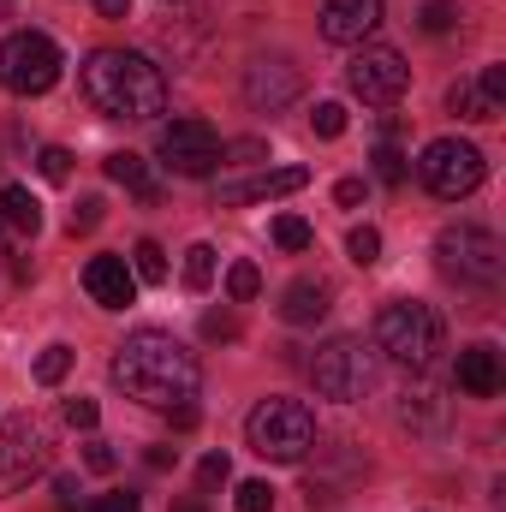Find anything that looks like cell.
<instances>
[{
  "label": "cell",
  "mask_w": 506,
  "mask_h": 512,
  "mask_svg": "<svg viewBox=\"0 0 506 512\" xmlns=\"http://www.w3.org/2000/svg\"><path fill=\"white\" fill-rule=\"evenodd\" d=\"M108 376H114V387H120L126 399L149 405V411H167V405L197 399L203 364H197V352H191L185 340H173L167 328H137V334H126V340L114 346Z\"/></svg>",
  "instance_id": "cell-1"
},
{
  "label": "cell",
  "mask_w": 506,
  "mask_h": 512,
  "mask_svg": "<svg viewBox=\"0 0 506 512\" xmlns=\"http://www.w3.org/2000/svg\"><path fill=\"white\" fill-rule=\"evenodd\" d=\"M78 90L102 120H155V114H167L161 66L149 54H131V48H96L84 60V72H78Z\"/></svg>",
  "instance_id": "cell-2"
},
{
  "label": "cell",
  "mask_w": 506,
  "mask_h": 512,
  "mask_svg": "<svg viewBox=\"0 0 506 512\" xmlns=\"http://www.w3.org/2000/svg\"><path fill=\"white\" fill-rule=\"evenodd\" d=\"M245 441H251L256 459H268V465H298L316 447V411L298 405V399H262L245 417Z\"/></svg>",
  "instance_id": "cell-3"
},
{
  "label": "cell",
  "mask_w": 506,
  "mask_h": 512,
  "mask_svg": "<svg viewBox=\"0 0 506 512\" xmlns=\"http://www.w3.org/2000/svg\"><path fill=\"white\" fill-rule=\"evenodd\" d=\"M376 346L405 370H429L435 352H441V316L417 298H393L376 316Z\"/></svg>",
  "instance_id": "cell-4"
},
{
  "label": "cell",
  "mask_w": 506,
  "mask_h": 512,
  "mask_svg": "<svg viewBox=\"0 0 506 512\" xmlns=\"http://www.w3.org/2000/svg\"><path fill=\"white\" fill-rule=\"evenodd\" d=\"M435 262H441V274H447V280L477 286V292H495V286H501V274H506L501 239H495L489 227H477V221L441 227V239H435Z\"/></svg>",
  "instance_id": "cell-5"
},
{
  "label": "cell",
  "mask_w": 506,
  "mask_h": 512,
  "mask_svg": "<svg viewBox=\"0 0 506 512\" xmlns=\"http://www.w3.org/2000/svg\"><path fill=\"white\" fill-rule=\"evenodd\" d=\"M483 173H489V161H483V149L465 143V137H435V143H423V155H417V179H423V191H435L441 203L471 197V191L483 185Z\"/></svg>",
  "instance_id": "cell-6"
},
{
  "label": "cell",
  "mask_w": 506,
  "mask_h": 512,
  "mask_svg": "<svg viewBox=\"0 0 506 512\" xmlns=\"http://www.w3.org/2000/svg\"><path fill=\"white\" fill-rule=\"evenodd\" d=\"M48 459H54V429L36 411L6 417V429H0V495L30 489L48 471Z\"/></svg>",
  "instance_id": "cell-7"
},
{
  "label": "cell",
  "mask_w": 506,
  "mask_h": 512,
  "mask_svg": "<svg viewBox=\"0 0 506 512\" xmlns=\"http://www.w3.org/2000/svg\"><path fill=\"white\" fill-rule=\"evenodd\" d=\"M0 84L12 96H48L60 84V48L42 30H12L0 42Z\"/></svg>",
  "instance_id": "cell-8"
},
{
  "label": "cell",
  "mask_w": 506,
  "mask_h": 512,
  "mask_svg": "<svg viewBox=\"0 0 506 512\" xmlns=\"http://www.w3.org/2000/svg\"><path fill=\"white\" fill-rule=\"evenodd\" d=\"M310 382H316L322 399L352 405V399H364V393L376 387V358L364 352V340H328V346L310 358Z\"/></svg>",
  "instance_id": "cell-9"
},
{
  "label": "cell",
  "mask_w": 506,
  "mask_h": 512,
  "mask_svg": "<svg viewBox=\"0 0 506 512\" xmlns=\"http://www.w3.org/2000/svg\"><path fill=\"white\" fill-rule=\"evenodd\" d=\"M155 155L179 179H209L221 167V131L209 126V120H173V126H161V137H155Z\"/></svg>",
  "instance_id": "cell-10"
},
{
  "label": "cell",
  "mask_w": 506,
  "mask_h": 512,
  "mask_svg": "<svg viewBox=\"0 0 506 512\" xmlns=\"http://www.w3.org/2000/svg\"><path fill=\"white\" fill-rule=\"evenodd\" d=\"M346 84H352V96H358L364 108H393V102L405 96V84H411V66H405L399 48L364 42V48L352 54V66H346Z\"/></svg>",
  "instance_id": "cell-11"
},
{
  "label": "cell",
  "mask_w": 506,
  "mask_h": 512,
  "mask_svg": "<svg viewBox=\"0 0 506 512\" xmlns=\"http://www.w3.org/2000/svg\"><path fill=\"white\" fill-rule=\"evenodd\" d=\"M298 96H304V72L286 54H262V60L245 66V102H251L256 114H280Z\"/></svg>",
  "instance_id": "cell-12"
},
{
  "label": "cell",
  "mask_w": 506,
  "mask_h": 512,
  "mask_svg": "<svg viewBox=\"0 0 506 512\" xmlns=\"http://www.w3.org/2000/svg\"><path fill=\"white\" fill-rule=\"evenodd\" d=\"M447 108L459 120H477V126H495L506 114V66H483L477 78H459L447 90Z\"/></svg>",
  "instance_id": "cell-13"
},
{
  "label": "cell",
  "mask_w": 506,
  "mask_h": 512,
  "mask_svg": "<svg viewBox=\"0 0 506 512\" xmlns=\"http://www.w3.org/2000/svg\"><path fill=\"white\" fill-rule=\"evenodd\" d=\"M381 30V0H322V36L334 48H364Z\"/></svg>",
  "instance_id": "cell-14"
},
{
  "label": "cell",
  "mask_w": 506,
  "mask_h": 512,
  "mask_svg": "<svg viewBox=\"0 0 506 512\" xmlns=\"http://www.w3.org/2000/svg\"><path fill=\"white\" fill-rule=\"evenodd\" d=\"M84 292L102 310H126V304H137V274H131L126 256H90L84 262Z\"/></svg>",
  "instance_id": "cell-15"
},
{
  "label": "cell",
  "mask_w": 506,
  "mask_h": 512,
  "mask_svg": "<svg viewBox=\"0 0 506 512\" xmlns=\"http://www.w3.org/2000/svg\"><path fill=\"white\" fill-rule=\"evenodd\" d=\"M310 185V167H262L239 185H221V203L227 209H245V203H268V197H292Z\"/></svg>",
  "instance_id": "cell-16"
},
{
  "label": "cell",
  "mask_w": 506,
  "mask_h": 512,
  "mask_svg": "<svg viewBox=\"0 0 506 512\" xmlns=\"http://www.w3.org/2000/svg\"><path fill=\"white\" fill-rule=\"evenodd\" d=\"M328 304H334V286H328L322 274H298V280L280 292V322L310 328V322H322V316H328Z\"/></svg>",
  "instance_id": "cell-17"
},
{
  "label": "cell",
  "mask_w": 506,
  "mask_h": 512,
  "mask_svg": "<svg viewBox=\"0 0 506 512\" xmlns=\"http://www.w3.org/2000/svg\"><path fill=\"white\" fill-rule=\"evenodd\" d=\"M453 376H459V387H465L471 399H495V393H501V352L477 340V346L459 352V370H453Z\"/></svg>",
  "instance_id": "cell-18"
},
{
  "label": "cell",
  "mask_w": 506,
  "mask_h": 512,
  "mask_svg": "<svg viewBox=\"0 0 506 512\" xmlns=\"http://www.w3.org/2000/svg\"><path fill=\"white\" fill-rule=\"evenodd\" d=\"M0 221H6L12 233H30V239H36V233H42V203H36L24 185H6V191H0Z\"/></svg>",
  "instance_id": "cell-19"
},
{
  "label": "cell",
  "mask_w": 506,
  "mask_h": 512,
  "mask_svg": "<svg viewBox=\"0 0 506 512\" xmlns=\"http://www.w3.org/2000/svg\"><path fill=\"white\" fill-rule=\"evenodd\" d=\"M102 167H108V179H114V185H126V191H137L143 203L155 197V185H149V167H143V155H131V149H114V155H108Z\"/></svg>",
  "instance_id": "cell-20"
},
{
  "label": "cell",
  "mask_w": 506,
  "mask_h": 512,
  "mask_svg": "<svg viewBox=\"0 0 506 512\" xmlns=\"http://www.w3.org/2000/svg\"><path fill=\"white\" fill-rule=\"evenodd\" d=\"M131 274H137L143 286H161V280H167V251H161L155 239H137V251H131Z\"/></svg>",
  "instance_id": "cell-21"
},
{
  "label": "cell",
  "mask_w": 506,
  "mask_h": 512,
  "mask_svg": "<svg viewBox=\"0 0 506 512\" xmlns=\"http://www.w3.org/2000/svg\"><path fill=\"white\" fill-rule=\"evenodd\" d=\"M274 245H280V251H310V245H316V233H310V221H304V215H274Z\"/></svg>",
  "instance_id": "cell-22"
},
{
  "label": "cell",
  "mask_w": 506,
  "mask_h": 512,
  "mask_svg": "<svg viewBox=\"0 0 506 512\" xmlns=\"http://www.w3.org/2000/svg\"><path fill=\"white\" fill-rule=\"evenodd\" d=\"M185 286L191 292H209L215 286V245H191L185 251Z\"/></svg>",
  "instance_id": "cell-23"
},
{
  "label": "cell",
  "mask_w": 506,
  "mask_h": 512,
  "mask_svg": "<svg viewBox=\"0 0 506 512\" xmlns=\"http://www.w3.org/2000/svg\"><path fill=\"white\" fill-rule=\"evenodd\" d=\"M72 358H78V352H72V346H60V340H54V346H42V358H36V382H42V387L66 382V370H72Z\"/></svg>",
  "instance_id": "cell-24"
},
{
  "label": "cell",
  "mask_w": 506,
  "mask_h": 512,
  "mask_svg": "<svg viewBox=\"0 0 506 512\" xmlns=\"http://www.w3.org/2000/svg\"><path fill=\"white\" fill-rule=\"evenodd\" d=\"M346 256H352L358 268H370V262H381V233H376V227H370V221L346 233Z\"/></svg>",
  "instance_id": "cell-25"
},
{
  "label": "cell",
  "mask_w": 506,
  "mask_h": 512,
  "mask_svg": "<svg viewBox=\"0 0 506 512\" xmlns=\"http://www.w3.org/2000/svg\"><path fill=\"white\" fill-rule=\"evenodd\" d=\"M227 292H233V304H251L256 292H262V268L256 262H233L227 268Z\"/></svg>",
  "instance_id": "cell-26"
},
{
  "label": "cell",
  "mask_w": 506,
  "mask_h": 512,
  "mask_svg": "<svg viewBox=\"0 0 506 512\" xmlns=\"http://www.w3.org/2000/svg\"><path fill=\"white\" fill-rule=\"evenodd\" d=\"M417 24H423L429 36H447V30L459 24V6H453V0H423V12H417Z\"/></svg>",
  "instance_id": "cell-27"
},
{
  "label": "cell",
  "mask_w": 506,
  "mask_h": 512,
  "mask_svg": "<svg viewBox=\"0 0 506 512\" xmlns=\"http://www.w3.org/2000/svg\"><path fill=\"white\" fill-rule=\"evenodd\" d=\"M256 161H268V143H256V137L221 143V167H256Z\"/></svg>",
  "instance_id": "cell-28"
},
{
  "label": "cell",
  "mask_w": 506,
  "mask_h": 512,
  "mask_svg": "<svg viewBox=\"0 0 506 512\" xmlns=\"http://www.w3.org/2000/svg\"><path fill=\"white\" fill-rule=\"evenodd\" d=\"M36 167H42V179H48V185H66V179H72V149L48 143V149L36 155Z\"/></svg>",
  "instance_id": "cell-29"
},
{
  "label": "cell",
  "mask_w": 506,
  "mask_h": 512,
  "mask_svg": "<svg viewBox=\"0 0 506 512\" xmlns=\"http://www.w3.org/2000/svg\"><path fill=\"white\" fill-rule=\"evenodd\" d=\"M399 417L435 429V423H441V399H435V393H405V411H399Z\"/></svg>",
  "instance_id": "cell-30"
},
{
  "label": "cell",
  "mask_w": 506,
  "mask_h": 512,
  "mask_svg": "<svg viewBox=\"0 0 506 512\" xmlns=\"http://www.w3.org/2000/svg\"><path fill=\"white\" fill-rule=\"evenodd\" d=\"M310 126H316V137H346V102H316Z\"/></svg>",
  "instance_id": "cell-31"
},
{
  "label": "cell",
  "mask_w": 506,
  "mask_h": 512,
  "mask_svg": "<svg viewBox=\"0 0 506 512\" xmlns=\"http://www.w3.org/2000/svg\"><path fill=\"white\" fill-rule=\"evenodd\" d=\"M370 161H376V179H381V185H405V173H411V167H405V155H399L393 143H381Z\"/></svg>",
  "instance_id": "cell-32"
},
{
  "label": "cell",
  "mask_w": 506,
  "mask_h": 512,
  "mask_svg": "<svg viewBox=\"0 0 506 512\" xmlns=\"http://www.w3.org/2000/svg\"><path fill=\"white\" fill-rule=\"evenodd\" d=\"M233 507L239 512H274V489H268V483H239Z\"/></svg>",
  "instance_id": "cell-33"
},
{
  "label": "cell",
  "mask_w": 506,
  "mask_h": 512,
  "mask_svg": "<svg viewBox=\"0 0 506 512\" xmlns=\"http://www.w3.org/2000/svg\"><path fill=\"white\" fill-rule=\"evenodd\" d=\"M78 512H143V501H137L131 489H114V495H96V501H84Z\"/></svg>",
  "instance_id": "cell-34"
},
{
  "label": "cell",
  "mask_w": 506,
  "mask_h": 512,
  "mask_svg": "<svg viewBox=\"0 0 506 512\" xmlns=\"http://www.w3.org/2000/svg\"><path fill=\"white\" fill-rule=\"evenodd\" d=\"M203 340H239V316L233 310H209L203 316Z\"/></svg>",
  "instance_id": "cell-35"
},
{
  "label": "cell",
  "mask_w": 506,
  "mask_h": 512,
  "mask_svg": "<svg viewBox=\"0 0 506 512\" xmlns=\"http://www.w3.org/2000/svg\"><path fill=\"white\" fill-rule=\"evenodd\" d=\"M66 423H72V429H96V423H102V405L78 393V399H66Z\"/></svg>",
  "instance_id": "cell-36"
},
{
  "label": "cell",
  "mask_w": 506,
  "mask_h": 512,
  "mask_svg": "<svg viewBox=\"0 0 506 512\" xmlns=\"http://www.w3.org/2000/svg\"><path fill=\"white\" fill-rule=\"evenodd\" d=\"M227 477H233V459H227V453H209V459L197 465V483H203V489H221Z\"/></svg>",
  "instance_id": "cell-37"
},
{
  "label": "cell",
  "mask_w": 506,
  "mask_h": 512,
  "mask_svg": "<svg viewBox=\"0 0 506 512\" xmlns=\"http://www.w3.org/2000/svg\"><path fill=\"white\" fill-rule=\"evenodd\" d=\"M102 209H108L102 197H84V203L72 209V233H96V227H102Z\"/></svg>",
  "instance_id": "cell-38"
},
{
  "label": "cell",
  "mask_w": 506,
  "mask_h": 512,
  "mask_svg": "<svg viewBox=\"0 0 506 512\" xmlns=\"http://www.w3.org/2000/svg\"><path fill=\"white\" fill-rule=\"evenodd\" d=\"M84 465H90V471H96V477H108V471H114V465H120V453H114V447H108V441H84Z\"/></svg>",
  "instance_id": "cell-39"
},
{
  "label": "cell",
  "mask_w": 506,
  "mask_h": 512,
  "mask_svg": "<svg viewBox=\"0 0 506 512\" xmlns=\"http://www.w3.org/2000/svg\"><path fill=\"white\" fill-rule=\"evenodd\" d=\"M334 203H340V209H358V203H364V179H340V185H334Z\"/></svg>",
  "instance_id": "cell-40"
},
{
  "label": "cell",
  "mask_w": 506,
  "mask_h": 512,
  "mask_svg": "<svg viewBox=\"0 0 506 512\" xmlns=\"http://www.w3.org/2000/svg\"><path fill=\"white\" fill-rule=\"evenodd\" d=\"M167 417H173V429H197V399H185V405H167Z\"/></svg>",
  "instance_id": "cell-41"
},
{
  "label": "cell",
  "mask_w": 506,
  "mask_h": 512,
  "mask_svg": "<svg viewBox=\"0 0 506 512\" xmlns=\"http://www.w3.org/2000/svg\"><path fill=\"white\" fill-rule=\"evenodd\" d=\"M54 495H60V507H66V512L84 507V501H78V495H84V489H78V477H60V483H54Z\"/></svg>",
  "instance_id": "cell-42"
},
{
  "label": "cell",
  "mask_w": 506,
  "mask_h": 512,
  "mask_svg": "<svg viewBox=\"0 0 506 512\" xmlns=\"http://www.w3.org/2000/svg\"><path fill=\"white\" fill-rule=\"evenodd\" d=\"M173 459H179V447H149V465H155V471H167Z\"/></svg>",
  "instance_id": "cell-43"
},
{
  "label": "cell",
  "mask_w": 506,
  "mask_h": 512,
  "mask_svg": "<svg viewBox=\"0 0 506 512\" xmlns=\"http://www.w3.org/2000/svg\"><path fill=\"white\" fill-rule=\"evenodd\" d=\"M96 12H102V18H126L131 0H96Z\"/></svg>",
  "instance_id": "cell-44"
},
{
  "label": "cell",
  "mask_w": 506,
  "mask_h": 512,
  "mask_svg": "<svg viewBox=\"0 0 506 512\" xmlns=\"http://www.w3.org/2000/svg\"><path fill=\"white\" fill-rule=\"evenodd\" d=\"M173 512H209V507H203L197 495H185V501H173Z\"/></svg>",
  "instance_id": "cell-45"
},
{
  "label": "cell",
  "mask_w": 506,
  "mask_h": 512,
  "mask_svg": "<svg viewBox=\"0 0 506 512\" xmlns=\"http://www.w3.org/2000/svg\"><path fill=\"white\" fill-rule=\"evenodd\" d=\"M6 233H12V227H6V221H0V251H6Z\"/></svg>",
  "instance_id": "cell-46"
},
{
  "label": "cell",
  "mask_w": 506,
  "mask_h": 512,
  "mask_svg": "<svg viewBox=\"0 0 506 512\" xmlns=\"http://www.w3.org/2000/svg\"><path fill=\"white\" fill-rule=\"evenodd\" d=\"M167 6H179V0H167Z\"/></svg>",
  "instance_id": "cell-47"
}]
</instances>
